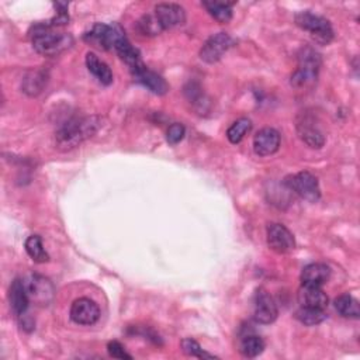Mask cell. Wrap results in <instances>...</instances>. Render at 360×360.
<instances>
[{
  "label": "cell",
  "instance_id": "cell-1",
  "mask_svg": "<svg viewBox=\"0 0 360 360\" xmlns=\"http://www.w3.org/2000/svg\"><path fill=\"white\" fill-rule=\"evenodd\" d=\"M100 129V117H84L75 118L64 124L55 135V141L59 149L69 151L81 145L88 138L93 137Z\"/></svg>",
  "mask_w": 360,
  "mask_h": 360
},
{
  "label": "cell",
  "instance_id": "cell-2",
  "mask_svg": "<svg viewBox=\"0 0 360 360\" xmlns=\"http://www.w3.org/2000/svg\"><path fill=\"white\" fill-rule=\"evenodd\" d=\"M31 43L34 50L46 57H57L69 50L73 44V38L66 32H55L53 27L35 24L31 32Z\"/></svg>",
  "mask_w": 360,
  "mask_h": 360
},
{
  "label": "cell",
  "instance_id": "cell-3",
  "mask_svg": "<svg viewBox=\"0 0 360 360\" xmlns=\"http://www.w3.org/2000/svg\"><path fill=\"white\" fill-rule=\"evenodd\" d=\"M323 59L314 48L305 47L299 54V65L292 76V85L294 88H308L312 86L319 73Z\"/></svg>",
  "mask_w": 360,
  "mask_h": 360
},
{
  "label": "cell",
  "instance_id": "cell-4",
  "mask_svg": "<svg viewBox=\"0 0 360 360\" xmlns=\"http://www.w3.org/2000/svg\"><path fill=\"white\" fill-rule=\"evenodd\" d=\"M296 24L308 31L311 37L315 39V43L327 46L334 39V30L331 23L321 16H316L311 12H300L294 17Z\"/></svg>",
  "mask_w": 360,
  "mask_h": 360
},
{
  "label": "cell",
  "instance_id": "cell-5",
  "mask_svg": "<svg viewBox=\"0 0 360 360\" xmlns=\"http://www.w3.org/2000/svg\"><path fill=\"white\" fill-rule=\"evenodd\" d=\"M23 282L30 303L41 307H47L53 303L55 296V289L47 277L39 274H30L27 278L23 280Z\"/></svg>",
  "mask_w": 360,
  "mask_h": 360
},
{
  "label": "cell",
  "instance_id": "cell-6",
  "mask_svg": "<svg viewBox=\"0 0 360 360\" xmlns=\"http://www.w3.org/2000/svg\"><path fill=\"white\" fill-rule=\"evenodd\" d=\"M266 239L267 247L278 255L290 254L296 248L294 235L283 224H269L266 231Z\"/></svg>",
  "mask_w": 360,
  "mask_h": 360
},
{
  "label": "cell",
  "instance_id": "cell-7",
  "mask_svg": "<svg viewBox=\"0 0 360 360\" xmlns=\"http://www.w3.org/2000/svg\"><path fill=\"white\" fill-rule=\"evenodd\" d=\"M286 184L310 203H316L321 198V189H319L318 179L310 172H300L287 178Z\"/></svg>",
  "mask_w": 360,
  "mask_h": 360
},
{
  "label": "cell",
  "instance_id": "cell-8",
  "mask_svg": "<svg viewBox=\"0 0 360 360\" xmlns=\"http://www.w3.org/2000/svg\"><path fill=\"white\" fill-rule=\"evenodd\" d=\"M122 34H124V31L118 24L108 26V24L97 23L92 27L89 32L85 34V41L102 50H114L117 39Z\"/></svg>",
  "mask_w": 360,
  "mask_h": 360
},
{
  "label": "cell",
  "instance_id": "cell-9",
  "mask_svg": "<svg viewBox=\"0 0 360 360\" xmlns=\"http://www.w3.org/2000/svg\"><path fill=\"white\" fill-rule=\"evenodd\" d=\"M232 38L227 32H218L211 35L200 50V58L207 64L218 62L224 54L232 47Z\"/></svg>",
  "mask_w": 360,
  "mask_h": 360
},
{
  "label": "cell",
  "instance_id": "cell-10",
  "mask_svg": "<svg viewBox=\"0 0 360 360\" xmlns=\"http://www.w3.org/2000/svg\"><path fill=\"white\" fill-rule=\"evenodd\" d=\"M278 315V310L273 297L265 292L258 290L254 299V318L258 324L269 325L273 324Z\"/></svg>",
  "mask_w": 360,
  "mask_h": 360
},
{
  "label": "cell",
  "instance_id": "cell-11",
  "mask_svg": "<svg viewBox=\"0 0 360 360\" xmlns=\"http://www.w3.org/2000/svg\"><path fill=\"white\" fill-rule=\"evenodd\" d=\"M100 308L99 305L86 297L77 299L70 307V319L79 325H93L99 321Z\"/></svg>",
  "mask_w": 360,
  "mask_h": 360
},
{
  "label": "cell",
  "instance_id": "cell-12",
  "mask_svg": "<svg viewBox=\"0 0 360 360\" xmlns=\"http://www.w3.org/2000/svg\"><path fill=\"white\" fill-rule=\"evenodd\" d=\"M155 17L161 24L162 30H171L180 27L186 23V12L176 3H161L155 8Z\"/></svg>",
  "mask_w": 360,
  "mask_h": 360
},
{
  "label": "cell",
  "instance_id": "cell-13",
  "mask_svg": "<svg viewBox=\"0 0 360 360\" xmlns=\"http://www.w3.org/2000/svg\"><path fill=\"white\" fill-rule=\"evenodd\" d=\"M131 75L134 77V81L141 84L144 88H146L153 95L162 96V95L168 93V91H169V86L165 79L161 75H158L156 72L148 69L145 65H142L137 70L131 72Z\"/></svg>",
  "mask_w": 360,
  "mask_h": 360
},
{
  "label": "cell",
  "instance_id": "cell-14",
  "mask_svg": "<svg viewBox=\"0 0 360 360\" xmlns=\"http://www.w3.org/2000/svg\"><path fill=\"white\" fill-rule=\"evenodd\" d=\"M280 134L277 130L262 129L254 138V151L259 156H270L278 151Z\"/></svg>",
  "mask_w": 360,
  "mask_h": 360
},
{
  "label": "cell",
  "instance_id": "cell-15",
  "mask_svg": "<svg viewBox=\"0 0 360 360\" xmlns=\"http://www.w3.org/2000/svg\"><path fill=\"white\" fill-rule=\"evenodd\" d=\"M328 296L319 286H307L299 290V303L301 307L307 308H321L325 310L328 307Z\"/></svg>",
  "mask_w": 360,
  "mask_h": 360
},
{
  "label": "cell",
  "instance_id": "cell-16",
  "mask_svg": "<svg viewBox=\"0 0 360 360\" xmlns=\"http://www.w3.org/2000/svg\"><path fill=\"white\" fill-rule=\"evenodd\" d=\"M331 277V269L325 263H310L301 272V282L307 286L325 285Z\"/></svg>",
  "mask_w": 360,
  "mask_h": 360
},
{
  "label": "cell",
  "instance_id": "cell-17",
  "mask_svg": "<svg viewBox=\"0 0 360 360\" xmlns=\"http://www.w3.org/2000/svg\"><path fill=\"white\" fill-rule=\"evenodd\" d=\"M9 299H10V307L13 310L15 315L19 319H23V316H26V314H27V310L30 305V299L27 296L26 286L21 278H16L12 283Z\"/></svg>",
  "mask_w": 360,
  "mask_h": 360
},
{
  "label": "cell",
  "instance_id": "cell-18",
  "mask_svg": "<svg viewBox=\"0 0 360 360\" xmlns=\"http://www.w3.org/2000/svg\"><path fill=\"white\" fill-rule=\"evenodd\" d=\"M86 66H88L89 72L97 79L102 85L108 86L113 84V72L110 70V68L106 62H103L97 58L96 54H93V53L86 54Z\"/></svg>",
  "mask_w": 360,
  "mask_h": 360
},
{
  "label": "cell",
  "instance_id": "cell-19",
  "mask_svg": "<svg viewBox=\"0 0 360 360\" xmlns=\"http://www.w3.org/2000/svg\"><path fill=\"white\" fill-rule=\"evenodd\" d=\"M297 131L303 142H305L310 148H321L325 144V137L318 127H315L312 123L304 120L303 123L297 126Z\"/></svg>",
  "mask_w": 360,
  "mask_h": 360
},
{
  "label": "cell",
  "instance_id": "cell-20",
  "mask_svg": "<svg viewBox=\"0 0 360 360\" xmlns=\"http://www.w3.org/2000/svg\"><path fill=\"white\" fill-rule=\"evenodd\" d=\"M232 5L234 2H218V0H206L203 2L207 12L221 24H227L232 20Z\"/></svg>",
  "mask_w": 360,
  "mask_h": 360
},
{
  "label": "cell",
  "instance_id": "cell-21",
  "mask_svg": "<svg viewBox=\"0 0 360 360\" xmlns=\"http://www.w3.org/2000/svg\"><path fill=\"white\" fill-rule=\"evenodd\" d=\"M26 252L37 263H46L50 260V255L47 254L44 245H43V239L38 235H31L27 238Z\"/></svg>",
  "mask_w": 360,
  "mask_h": 360
},
{
  "label": "cell",
  "instance_id": "cell-22",
  "mask_svg": "<svg viewBox=\"0 0 360 360\" xmlns=\"http://www.w3.org/2000/svg\"><path fill=\"white\" fill-rule=\"evenodd\" d=\"M335 310L345 318H353L357 319L360 316V308L359 303L354 297L350 294H342L335 300Z\"/></svg>",
  "mask_w": 360,
  "mask_h": 360
},
{
  "label": "cell",
  "instance_id": "cell-23",
  "mask_svg": "<svg viewBox=\"0 0 360 360\" xmlns=\"http://www.w3.org/2000/svg\"><path fill=\"white\" fill-rule=\"evenodd\" d=\"M296 318L299 321L307 327H314L321 324L323 321H325L327 314L325 310L321 308H307V307H301L297 312H296Z\"/></svg>",
  "mask_w": 360,
  "mask_h": 360
},
{
  "label": "cell",
  "instance_id": "cell-24",
  "mask_svg": "<svg viewBox=\"0 0 360 360\" xmlns=\"http://www.w3.org/2000/svg\"><path fill=\"white\" fill-rule=\"evenodd\" d=\"M265 350V342L258 335H245L239 343V352L245 357H256Z\"/></svg>",
  "mask_w": 360,
  "mask_h": 360
},
{
  "label": "cell",
  "instance_id": "cell-25",
  "mask_svg": "<svg viewBox=\"0 0 360 360\" xmlns=\"http://www.w3.org/2000/svg\"><path fill=\"white\" fill-rule=\"evenodd\" d=\"M251 129H252V123H251L249 118H245V117L239 118L228 129L227 138L231 144L236 145L245 138V135L251 131Z\"/></svg>",
  "mask_w": 360,
  "mask_h": 360
},
{
  "label": "cell",
  "instance_id": "cell-26",
  "mask_svg": "<svg viewBox=\"0 0 360 360\" xmlns=\"http://www.w3.org/2000/svg\"><path fill=\"white\" fill-rule=\"evenodd\" d=\"M182 346V350L187 354V356H191V357H198V359H217V356L211 354V353H207L202 349V346H200V343L191 338H184L180 343Z\"/></svg>",
  "mask_w": 360,
  "mask_h": 360
},
{
  "label": "cell",
  "instance_id": "cell-27",
  "mask_svg": "<svg viewBox=\"0 0 360 360\" xmlns=\"http://www.w3.org/2000/svg\"><path fill=\"white\" fill-rule=\"evenodd\" d=\"M46 84L44 75L41 72H32L31 76L24 79V92L30 96H35L41 92L43 86Z\"/></svg>",
  "mask_w": 360,
  "mask_h": 360
},
{
  "label": "cell",
  "instance_id": "cell-28",
  "mask_svg": "<svg viewBox=\"0 0 360 360\" xmlns=\"http://www.w3.org/2000/svg\"><path fill=\"white\" fill-rule=\"evenodd\" d=\"M138 27H140L141 32L145 35H158L164 31L161 24H159V21L156 20L155 15H145L138 21Z\"/></svg>",
  "mask_w": 360,
  "mask_h": 360
},
{
  "label": "cell",
  "instance_id": "cell-29",
  "mask_svg": "<svg viewBox=\"0 0 360 360\" xmlns=\"http://www.w3.org/2000/svg\"><path fill=\"white\" fill-rule=\"evenodd\" d=\"M184 134H186V129L183 124L180 123H175L172 124L169 129H168V133H167V140L171 145H176L179 144L183 138H184Z\"/></svg>",
  "mask_w": 360,
  "mask_h": 360
},
{
  "label": "cell",
  "instance_id": "cell-30",
  "mask_svg": "<svg viewBox=\"0 0 360 360\" xmlns=\"http://www.w3.org/2000/svg\"><path fill=\"white\" fill-rule=\"evenodd\" d=\"M107 352H108V354H110L111 357H114V359H129V360L133 359V356L126 352L124 346H123L122 343H120V342H117V341L108 342V345H107Z\"/></svg>",
  "mask_w": 360,
  "mask_h": 360
}]
</instances>
